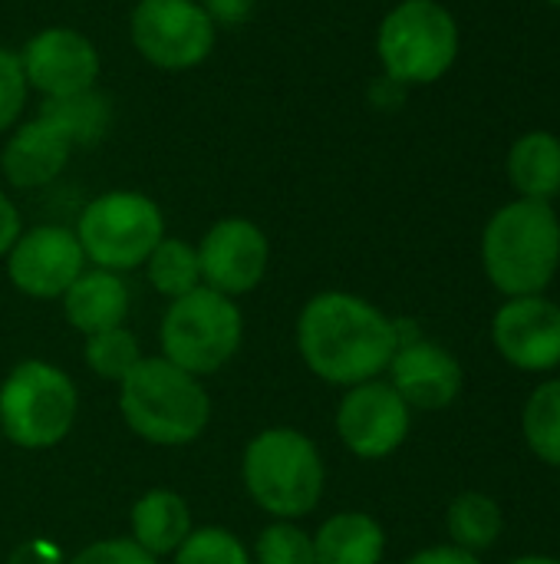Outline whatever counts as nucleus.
I'll use <instances>...</instances> for the list:
<instances>
[{
  "label": "nucleus",
  "instance_id": "4",
  "mask_svg": "<svg viewBox=\"0 0 560 564\" xmlns=\"http://www.w3.org/2000/svg\"><path fill=\"white\" fill-rule=\"evenodd\" d=\"M251 499L274 519L310 516L323 496V459L317 446L287 426L257 433L241 459Z\"/></svg>",
  "mask_w": 560,
  "mask_h": 564
},
{
  "label": "nucleus",
  "instance_id": "20",
  "mask_svg": "<svg viewBox=\"0 0 560 564\" xmlns=\"http://www.w3.org/2000/svg\"><path fill=\"white\" fill-rule=\"evenodd\" d=\"M191 535L188 502L168 489H152L132 506V542L145 549L152 558L178 552V545Z\"/></svg>",
  "mask_w": 560,
  "mask_h": 564
},
{
  "label": "nucleus",
  "instance_id": "5",
  "mask_svg": "<svg viewBox=\"0 0 560 564\" xmlns=\"http://www.w3.org/2000/svg\"><path fill=\"white\" fill-rule=\"evenodd\" d=\"M459 23L439 0H399L376 30V56L396 86L439 83L459 59Z\"/></svg>",
  "mask_w": 560,
  "mask_h": 564
},
{
  "label": "nucleus",
  "instance_id": "13",
  "mask_svg": "<svg viewBox=\"0 0 560 564\" xmlns=\"http://www.w3.org/2000/svg\"><path fill=\"white\" fill-rule=\"evenodd\" d=\"M492 344L505 364L521 373H551L560 367V304L545 294L508 297L492 317Z\"/></svg>",
  "mask_w": 560,
  "mask_h": 564
},
{
  "label": "nucleus",
  "instance_id": "19",
  "mask_svg": "<svg viewBox=\"0 0 560 564\" xmlns=\"http://www.w3.org/2000/svg\"><path fill=\"white\" fill-rule=\"evenodd\" d=\"M317 564H380L386 555V532L366 512H337L314 535Z\"/></svg>",
  "mask_w": 560,
  "mask_h": 564
},
{
  "label": "nucleus",
  "instance_id": "8",
  "mask_svg": "<svg viewBox=\"0 0 560 564\" xmlns=\"http://www.w3.org/2000/svg\"><path fill=\"white\" fill-rule=\"evenodd\" d=\"M76 238L86 261L119 274L149 261L155 245L165 238V218L149 195L116 188L96 195L83 208Z\"/></svg>",
  "mask_w": 560,
  "mask_h": 564
},
{
  "label": "nucleus",
  "instance_id": "1",
  "mask_svg": "<svg viewBox=\"0 0 560 564\" xmlns=\"http://www.w3.org/2000/svg\"><path fill=\"white\" fill-rule=\"evenodd\" d=\"M297 347L304 364L333 387L376 380L396 347L399 330L380 307L347 291H323L307 301L297 321Z\"/></svg>",
  "mask_w": 560,
  "mask_h": 564
},
{
  "label": "nucleus",
  "instance_id": "30",
  "mask_svg": "<svg viewBox=\"0 0 560 564\" xmlns=\"http://www.w3.org/2000/svg\"><path fill=\"white\" fill-rule=\"evenodd\" d=\"M215 26H241L251 20L257 0H198Z\"/></svg>",
  "mask_w": 560,
  "mask_h": 564
},
{
  "label": "nucleus",
  "instance_id": "33",
  "mask_svg": "<svg viewBox=\"0 0 560 564\" xmlns=\"http://www.w3.org/2000/svg\"><path fill=\"white\" fill-rule=\"evenodd\" d=\"M512 564H560V558H551V555H521Z\"/></svg>",
  "mask_w": 560,
  "mask_h": 564
},
{
  "label": "nucleus",
  "instance_id": "2",
  "mask_svg": "<svg viewBox=\"0 0 560 564\" xmlns=\"http://www.w3.org/2000/svg\"><path fill=\"white\" fill-rule=\"evenodd\" d=\"M482 268L505 297L545 294L560 268V218L548 202L515 198L482 231Z\"/></svg>",
  "mask_w": 560,
  "mask_h": 564
},
{
  "label": "nucleus",
  "instance_id": "23",
  "mask_svg": "<svg viewBox=\"0 0 560 564\" xmlns=\"http://www.w3.org/2000/svg\"><path fill=\"white\" fill-rule=\"evenodd\" d=\"M521 433L528 449L560 469V377H551L531 390L521 410Z\"/></svg>",
  "mask_w": 560,
  "mask_h": 564
},
{
  "label": "nucleus",
  "instance_id": "16",
  "mask_svg": "<svg viewBox=\"0 0 560 564\" xmlns=\"http://www.w3.org/2000/svg\"><path fill=\"white\" fill-rule=\"evenodd\" d=\"M69 155V139L43 116H33L13 126V132L7 135L0 152V172L13 188H43L63 175Z\"/></svg>",
  "mask_w": 560,
  "mask_h": 564
},
{
  "label": "nucleus",
  "instance_id": "12",
  "mask_svg": "<svg viewBox=\"0 0 560 564\" xmlns=\"http://www.w3.org/2000/svg\"><path fill=\"white\" fill-rule=\"evenodd\" d=\"M86 271V254L76 231L63 225H36L7 251V274L13 288L36 301L63 297L66 288Z\"/></svg>",
  "mask_w": 560,
  "mask_h": 564
},
{
  "label": "nucleus",
  "instance_id": "10",
  "mask_svg": "<svg viewBox=\"0 0 560 564\" xmlns=\"http://www.w3.org/2000/svg\"><path fill=\"white\" fill-rule=\"evenodd\" d=\"M23 79L43 99L92 89L102 73L96 43L73 26H46L17 50Z\"/></svg>",
  "mask_w": 560,
  "mask_h": 564
},
{
  "label": "nucleus",
  "instance_id": "28",
  "mask_svg": "<svg viewBox=\"0 0 560 564\" xmlns=\"http://www.w3.org/2000/svg\"><path fill=\"white\" fill-rule=\"evenodd\" d=\"M26 93H30V86L23 79L17 53L0 46V135L17 126V119L26 106Z\"/></svg>",
  "mask_w": 560,
  "mask_h": 564
},
{
  "label": "nucleus",
  "instance_id": "17",
  "mask_svg": "<svg viewBox=\"0 0 560 564\" xmlns=\"http://www.w3.org/2000/svg\"><path fill=\"white\" fill-rule=\"evenodd\" d=\"M63 311H66V321L86 337L122 327L129 314V288L116 271H106V268L83 271L66 288Z\"/></svg>",
  "mask_w": 560,
  "mask_h": 564
},
{
  "label": "nucleus",
  "instance_id": "31",
  "mask_svg": "<svg viewBox=\"0 0 560 564\" xmlns=\"http://www.w3.org/2000/svg\"><path fill=\"white\" fill-rule=\"evenodd\" d=\"M406 564H482L479 555L459 549V545H436V549H422L416 552Z\"/></svg>",
  "mask_w": 560,
  "mask_h": 564
},
{
  "label": "nucleus",
  "instance_id": "27",
  "mask_svg": "<svg viewBox=\"0 0 560 564\" xmlns=\"http://www.w3.org/2000/svg\"><path fill=\"white\" fill-rule=\"evenodd\" d=\"M257 564H317L314 539L287 522H277L257 539Z\"/></svg>",
  "mask_w": 560,
  "mask_h": 564
},
{
  "label": "nucleus",
  "instance_id": "22",
  "mask_svg": "<svg viewBox=\"0 0 560 564\" xmlns=\"http://www.w3.org/2000/svg\"><path fill=\"white\" fill-rule=\"evenodd\" d=\"M446 529L452 545L479 555L485 549H492L502 532H505V516L502 506L485 496V492H462L452 499L449 512H446Z\"/></svg>",
  "mask_w": 560,
  "mask_h": 564
},
{
  "label": "nucleus",
  "instance_id": "24",
  "mask_svg": "<svg viewBox=\"0 0 560 564\" xmlns=\"http://www.w3.org/2000/svg\"><path fill=\"white\" fill-rule=\"evenodd\" d=\"M149 281L158 294L165 297H182L195 288H201V264H198V248L182 241V238H162L155 251L145 261Z\"/></svg>",
  "mask_w": 560,
  "mask_h": 564
},
{
  "label": "nucleus",
  "instance_id": "14",
  "mask_svg": "<svg viewBox=\"0 0 560 564\" xmlns=\"http://www.w3.org/2000/svg\"><path fill=\"white\" fill-rule=\"evenodd\" d=\"M267 261H271L267 235L248 218L215 221L198 245L201 284L224 297L254 291L267 274Z\"/></svg>",
  "mask_w": 560,
  "mask_h": 564
},
{
  "label": "nucleus",
  "instance_id": "32",
  "mask_svg": "<svg viewBox=\"0 0 560 564\" xmlns=\"http://www.w3.org/2000/svg\"><path fill=\"white\" fill-rule=\"evenodd\" d=\"M23 235V225H20V212L17 205L3 195L0 188V258H7V251L17 245V238Z\"/></svg>",
  "mask_w": 560,
  "mask_h": 564
},
{
  "label": "nucleus",
  "instance_id": "26",
  "mask_svg": "<svg viewBox=\"0 0 560 564\" xmlns=\"http://www.w3.org/2000/svg\"><path fill=\"white\" fill-rule=\"evenodd\" d=\"M175 564H251V558L228 529H198L178 545Z\"/></svg>",
  "mask_w": 560,
  "mask_h": 564
},
{
  "label": "nucleus",
  "instance_id": "35",
  "mask_svg": "<svg viewBox=\"0 0 560 564\" xmlns=\"http://www.w3.org/2000/svg\"><path fill=\"white\" fill-rule=\"evenodd\" d=\"M0 436H3V433H0Z\"/></svg>",
  "mask_w": 560,
  "mask_h": 564
},
{
  "label": "nucleus",
  "instance_id": "6",
  "mask_svg": "<svg viewBox=\"0 0 560 564\" xmlns=\"http://www.w3.org/2000/svg\"><path fill=\"white\" fill-rule=\"evenodd\" d=\"M244 317L234 297L195 288L175 297L162 321V357L191 377L221 370L241 347Z\"/></svg>",
  "mask_w": 560,
  "mask_h": 564
},
{
  "label": "nucleus",
  "instance_id": "29",
  "mask_svg": "<svg viewBox=\"0 0 560 564\" xmlns=\"http://www.w3.org/2000/svg\"><path fill=\"white\" fill-rule=\"evenodd\" d=\"M69 564H158V558H152L132 539H106L83 549Z\"/></svg>",
  "mask_w": 560,
  "mask_h": 564
},
{
  "label": "nucleus",
  "instance_id": "15",
  "mask_svg": "<svg viewBox=\"0 0 560 564\" xmlns=\"http://www.w3.org/2000/svg\"><path fill=\"white\" fill-rule=\"evenodd\" d=\"M389 387L406 400L409 410H449L465 387L462 364L436 340H403L389 360Z\"/></svg>",
  "mask_w": 560,
  "mask_h": 564
},
{
  "label": "nucleus",
  "instance_id": "3",
  "mask_svg": "<svg viewBox=\"0 0 560 564\" xmlns=\"http://www.w3.org/2000/svg\"><path fill=\"white\" fill-rule=\"evenodd\" d=\"M119 410L125 426L155 446L195 443L211 420V400L198 377L165 357H142L119 380Z\"/></svg>",
  "mask_w": 560,
  "mask_h": 564
},
{
  "label": "nucleus",
  "instance_id": "7",
  "mask_svg": "<svg viewBox=\"0 0 560 564\" xmlns=\"http://www.w3.org/2000/svg\"><path fill=\"white\" fill-rule=\"evenodd\" d=\"M76 410L79 397L73 380L43 360L13 367L0 387V433L23 449L63 443L76 423Z\"/></svg>",
  "mask_w": 560,
  "mask_h": 564
},
{
  "label": "nucleus",
  "instance_id": "11",
  "mask_svg": "<svg viewBox=\"0 0 560 564\" xmlns=\"http://www.w3.org/2000/svg\"><path fill=\"white\" fill-rule=\"evenodd\" d=\"M413 426V410L386 380H366L347 390L337 410V433L360 459L393 456Z\"/></svg>",
  "mask_w": 560,
  "mask_h": 564
},
{
  "label": "nucleus",
  "instance_id": "21",
  "mask_svg": "<svg viewBox=\"0 0 560 564\" xmlns=\"http://www.w3.org/2000/svg\"><path fill=\"white\" fill-rule=\"evenodd\" d=\"M46 122H53L66 139L69 145H99L109 129H112V99L92 86V89H79V93H69V96H56V99H43L40 102V112Z\"/></svg>",
  "mask_w": 560,
  "mask_h": 564
},
{
  "label": "nucleus",
  "instance_id": "18",
  "mask_svg": "<svg viewBox=\"0 0 560 564\" xmlns=\"http://www.w3.org/2000/svg\"><path fill=\"white\" fill-rule=\"evenodd\" d=\"M505 172L518 198L551 205L560 195V139L548 129L518 135L508 149Z\"/></svg>",
  "mask_w": 560,
  "mask_h": 564
},
{
  "label": "nucleus",
  "instance_id": "25",
  "mask_svg": "<svg viewBox=\"0 0 560 564\" xmlns=\"http://www.w3.org/2000/svg\"><path fill=\"white\" fill-rule=\"evenodd\" d=\"M139 360H142L139 340L125 327H112V330L86 337V364L102 380H116L119 383Z\"/></svg>",
  "mask_w": 560,
  "mask_h": 564
},
{
  "label": "nucleus",
  "instance_id": "34",
  "mask_svg": "<svg viewBox=\"0 0 560 564\" xmlns=\"http://www.w3.org/2000/svg\"><path fill=\"white\" fill-rule=\"evenodd\" d=\"M548 3H551V7H558V10H560V0H548Z\"/></svg>",
  "mask_w": 560,
  "mask_h": 564
},
{
  "label": "nucleus",
  "instance_id": "9",
  "mask_svg": "<svg viewBox=\"0 0 560 564\" xmlns=\"http://www.w3.org/2000/svg\"><path fill=\"white\" fill-rule=\"evenodd\" d=\"M129 36L145 63L182 73L211 56L218 26L198 0H139L129 17Z\"/></svg>",
  "mask_w": 560,
  "mask_h": 564
}]
</instances>
